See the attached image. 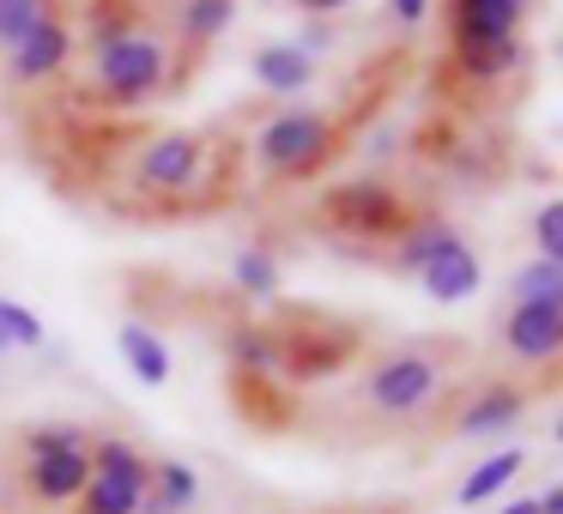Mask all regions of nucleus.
Masks as SVG:
<instances>
[{
	"label": "nucleus",
	"mask_w": 563,
	"mask_h": 514,
	"mask_svg": "<svg viewBox=\"0 0 563 514\" xmlns=\"http://www.w3.org/2000/svg\"><path fill=\"white\" fill-rule=\"evenodd\" d=\"M461 351L454 339H418L388 351L376 369L364 376V405H376L382 417H412L437 400L442 376H449V357Z\"/></svg>",
	"instance_id": "1"
},
{
	"label": "nucleus",
	"mask_w": 563,
	"mask_h": 514,
	"mask_svg": "<svg viewBox=\"0 0 563 514\" xmlns=\"http://www.w3.org/2000/svg\"><path fill=\"white\" fill-rule=\"evenodd\" d=\"M91 478V436L74 424H43L25 436V484L37 502H74Z\"/></svg>",
	"instance_id": "2"
},
{
	"label": "nucleus",
	"mask_w": 563,
	"mask_h": 514,
	"mask_svg": "<svg viewBox=\"0 0 563 514\" xmlns=\"http://www.w3.org/2000/svg\"><path fill=\"white\" fill-rule=\"evenodd\" d=\"M170 86V55H164L158 37H146V31H122L115 43H103L98 49V91L110 103H146L158 98V91Z\"/></svg>",
	"instance_id": "3"
},
{
	"label": "nucleus",
	"mask_w": 563,
	"mask_h": 514,
	"mask_svg": "<svg viewBox=\"0 0 563 514\" xmlns=\"http://www.w3.org/2000/svg\"><path fill=\"white\" fill-rule=\"evenodd\" d=\"M328 152H333V122L321 110H285L261 127V164L279 182H297V176L321 170Z\"/></svg>",
	"instance_id": "4"
},
{
	"label": "nucleus",
	"mask_w": 563,
	"mask_h": 514,
	"mask_svg": "<svg viewBox=\"0 0 563 514\" xmlns=\"http://www.w3.org/2000/svg\"><path fill=\"white\" fill-rule=\"evenodd\" d=\"M328 219L340 231H357V236H400L412 224V212L400 206V194L382 182H345L328 194Z\"/></svg>",
	"instance_id": "5"
},
{
	"label": "nucleus",
	"mask_w": 563,
	"mask_h": 514,
	"mask_svg": "<svg viewBox=\"0 0 563 514\" xmlns=\"http://www.w3.org/2000/svg\"><path fill=\"white\" fill-rule=\"evenodd\" d=\"M134 170H140V188H152V194H188V188L207 176V139L200 134H164L146 146V158H140Z\"/></svg>",
	"instance_id": "6"
},
{
	"label": "nucleus",
	"mask_w": 563,
	"mask_h": 514,
	"mask_svg": "<svg viewBox=\"0 0 563 514\" xmlns=\"http://www.w3.org/2000/svg\"><path fill=\"white\" fill-rule=\"evenodd\" d=\"M527 19L497 7V0H449V43L454 55H485V49H503V43L521 37Z\"/></svg>",
	"instance_id": "7"
},
{
	"label": "nucleus",
	"mask_w": 563,
	"mask_h": 514,
	"mask_svg": "<svg viewBox=\"0 0 563 514\" xmlns=\"http://www.w3.org/2000/svg\"><path fill=\"white\" fill-rule=\"evenodd\" d=\"M503 345L521 364H551L563 351V303H509L503 315Z\"/></svg>",
	"instance_id": "8"
},
{
	"label": "nucleus",
	"mask_w": 563,
	"mask_h": 514,
	"mask_svg": "<svg viewBox=\"0 0 563 514\" xmlns=\"http://www.w3.org/2000/svg\"><path fill=\"white\" fill-rule=\"evenodd\" d=\"M67 55H74V31H67V19L55 13H43L37 25L25 31V37L13 43V79L19 86H37V79H55L67 67Z\"/></svg>",
	"instance_id": "9"
},
{
	"label": "nucleus",
	"mask_w": 563,
	"mask_h": 514,
	"mask_svg": "<svg viewBox=\"0 0 563 514\" xmlns=\"http://www.w3.org/2000/svg\"><path fill=\"white\" fill-rule=\"evenodd\" d=\"M521 412H527V388L497 381V388H485L478 400H466V412L454 417V436H497V429L521 424Z\"/></svg>",
	"instance_id": "10"
},
{
	"label": "nucleus",
	"mask_w": 563,
	"mask_h": 514,
	"mask_svg": "<svg viewBox=\"0 0 563 514\" xmlns=\"http://www.w3.org/2000/svg\"><path fill=\"white\" fill-rule=\"evenodd\" d=\"M231 19H236V0H188L183 7V19H176V37H183V55L195 62V55H207L212 43L231 31Z\"/></svg>",
	"instance_id": "11"
},
{
	"label": "nucleus",
	"mask_w": 563,
	"mask_h": 514,
	"mask_svg": "<svg viewBox=\"0 0 563 514\" xmlns=\"http://www.w3.org/2000/svg\"><path fill=\"white\" fill-rule=\"evenodd\" d=\"M249 74H255L267 91H303L309 79H316V62H309L297 43H261L255 62H249Z\"/></svg>",
	"instance_id": "12"
},
{
	"label": "nucleus",
	"mask_w": 563,
	"mask_h": 514,
	"mask_svg": "<svg viewBox=\"0 0 563 514\" xmlns=\"http://www.w3.org/2000/svg\"><path fill=\"white\" fill-rule=\"evenodd\" d=\"M115 345H122L128 369H134V376L146 381V388H164V381H170V345H164L152 327H140V321H122Z\"/></svg>",
	"instance_id": "13"
},
{
	"label": "nucleus",
	"mask_w": 563,
	"mask_h": 514,
	"mask_svg": "<svg viewBox=\"0 0 563 514\" xmlns=\"http://www.w3.org/2000/svg\"><path fill=\"white\" fill-rule=\"evenodd\" d=\"M418 284H424L437 303H461V297H473L478 291V255L473 248H454V255H442V260H430L424 272H418Z\"/></svg>",
	"instance_id": "14"
},
{
	"label": "nucleus",
	"mask_w": 563,
	"mask_h": 514,
	"mask_svg": "<svg viewBox=\"0 0 563 514\" xmlns=\"http://www.w3.org/2000/svg\"><path fill=\"white\" fill-rule=\"evenodd\" d=\"M454 248H461V231H454L449 219H412V224L400 231V267L424 272L430 260L454 255Z\"/></svg>",
	"instance_id": "15"
},
{
	"label": "nucleus",
	"mask_w": 563,
	"mask_h": 514,
	"mask_svg": "<svg viewBox=\"0 0 563 514\" xmlns=\"http://www.w3.org/2000/svg\"><path fill=\"white\" fill-rule=\"evenodd\" d=\"M91 472L98 478H115V484H134V490H152V460L122 436H98L91 442Z\"/></svg>",
	"instance_id": "16"
},
{
	"label": "nucleus",
	"mask_w": 563,
	"mask_h": 514,
	"mask_svg": "<svg viewBox=\"0 0 563 514\" xmlns=\"http://www.w3.org/2000/svg\"><path fill=\"white\" fill-rule=\"evenodd\" d=\"M521 466H527V454H521V448H497V454H490L485 466H473V472L461 478V502H466V509H473V502L497 496V490L509 484V478L521 472Z\"/></svg>",
	"instance_id": "17"
},
{
	"label": "nucleus",
	"mask_w": 563,
	"mask_h": 514,
	"mask_svg": "<svg viewBox=\"0 0 563 514\" xmlns=\"http://www.w3.org/2000/svg\"><path fill=\"white\" fill-rule=\"evenodd\" d=\"M140 496L146 490L134 484H115V478H86V490H79V514H140Z\"/></svg>",
	"instance_id": "18"
},
{
	"label": "nucleus",
	"mask_w": 563,
	"mask_h": 514,
	"mask_svg": "<svg viewBox=\"0 0 563 514\" xmlns=\"http://www.w3.org/2000/svg\"><path fill=\"white\" fill-rule=\"evenodd\" d=\"M37 345H43L37 309L13 303V297H0V357H7V351H37Z\"/></svg>",
	"instance_id": "19"
},
{
	"label": "nucleus",
	"mask_w": 563,
	"mask_h": 514,
	"mask_svg": "<svg viewBox=\"0 0 563 514\" xmlns=\"http://www.w3.org/2000/svg\"><path fill=\"white\" fill-rule=\"evenodd\" d=\"M231 357L249 369V376H273V369H279V339H273V327H236L231 333Z\"/></svg>",
	"instance_id": "20"
},
{
	"label": "nucleus",
	"mask_w": 563,
	"mask_h": 514,
	"mask_svg": "<svg viewBox=\"0 0 563 514\" xmlns=\"http://www.w3.org/2000/svg\"><path fill=\"white\" fill-rule=\"evenodd\" d=\"M152 484H158V490H152V496H158V502H164V509H170V514H183L188 502L200 496V478L188 472L183 460H152Z\"/></svg>",
	"instance_id": "21"
},
{
	"label": "nucleus",
	"mask_w": 563,
	"mask_h": 514,
	"mask_svg": "<svg viewBox=\"0 0 563 514\" xmlns=\"http://www.w3.org/2000/svg\"><path fill=\"white\" fill-rule=\"evenodd\" d=\"M515 303H563V267L558 260H533L515 272Z\"/></svg>",
	"instance_id": "22"
},
{
	"label": "nucleus",
	"mask_w": 563,
	"mask_h": 514,
	"mask_svg": "<svg viewBox=\"0 0 563 514\" xmlns=\"http://www.w3.org/2000/svg\"><path fill=\"white\" fill-rule=\"evenodd\" d=\"M231 272H236V284H243L249 297H273V291H279V260H273L267 248H243Z\"/></svg>",
	"instance_id": "23"
},
{
	"label": "nucleus",
	"mask_w": 563,
	"mask_h": 514,
	"mask_svg": "<svg viewBox=\"0 0 563 514\" xmlns=\"http://www.w3.org/2000/svg\"><path fill=\"white\" fill-rule=\"evenodd\" d=\"M527 55H521V43H503V49H485V55H461V74L466 79H503V74H515Z\"/></svg>",
	"instance_id": "24"
},
{
	"label": "nucleus",
	"mask_w": 563,
	"mask_h": 514,
	"mask_svg": "<svg viewBox=\"0 0 563 514\" xmlns=\"http://www.w3.org/2000/svg\"><path fill=\"white\" fill-rule=\"evenodd\" d=\"M43 13H49V0H0V43L13 49V43L25 37Z\"/></svg>",
	"instance_id": "25"
},
{
	"label": "nucleus",
	"mask_w": 563,
	"mask_h": 514,
	"mask_svg": "<svg viewBox=\"0 0 563 514\" xmlns=\"http://www.w3.org/2000/svg\"><path fill=\"white\" fill-rule=\"evenodd\" d=\"M533 236H539V260H558L563 267V206L558 200H545L533 212Z\"/></svg>",
	"instance_id": "26"
},
{
	"label": "nucleus",
	"mask_w": 563,
	"mask_h": 514,
	"mask_svg": "<svg viewBox=\"0 0 563 514\" xmlns=\"http://www.w3.org/2000/svg\"><path fill=\"white\" fill-rule=\"evenodd\" d=\"M388 7H394V19H400V25H418L430 0H388Z\"/></svg>",
	"instance_id": "27"
},
{
	"label": "nucleus",
	"mask_w": 563,
	"mask_h": 514,
	"mask_svg": "<svg viewBox=\"0 0 563 514\" xmlns=\"http://www.w3.org/2000/svg\"><path fill=\"white\" fill-rule=\"evenodd\" d=\"M328 43H333V31H328V25H309V31H303V43H297V49L309 55V49H328Z\"/></svg>",
	"instance_id": "28"
},
{
	"label": "nucleus",
	"mask_w": 563,
	"mask_h": 514,
	"mask_svg": "<svg viewBox=\"0 0 563 514\" xmlns=\"http://www.w3.org/2000/svg\"><path fill=\"white\" fill-rule=\"evenodd\" d=\"M533 509H539V514H563V484H551L545 496H533Z\"/></svg>",
	"instance_id": "29"
},
{
	"label": "nucleus",
	"mask_w": 563,
	"mask_h": 514,
	"mask_svg": "<svg viewBox=\"0 0 563 514\" xmlns=\"http://www.w3.org/2000/svg\"><path fill=\"white\" fill-rule=\"evenodd\" d=\"M297 7H303V13H340V7H352V0H297Z\"/></svg>",
	"instance_id": "30"
},
{
	"label": "nucleus",
	"mask_w": 563,
	"mask_h": 514,
	"mask_svg": "<svg viewBox=\"0 0 563 514\" xmlns=\"http://www.w3.org/2000/svg\"><path fill=\"white\" fill-rule=\"evenodd\" d=\"M497 514H539V509H533V496H515L509 509H497Z\"/></svg>",
	"instance_id": "31"
},
{
	"label": "nucleus",
	"mask_w": 563,
	"mask_h": 514,
	"mask_svg": "<svg viewBox=\"0 0 563 514\" xmlns=\"http://www.w3.org/2000/svg\"><path fill=\"white\" fill-rule=\"evenodd\" d=\"M497 7H509V13H521V19L533 13V0H497Z\"/></svg>",
	"instance_id": "32"
}]
</instances>
